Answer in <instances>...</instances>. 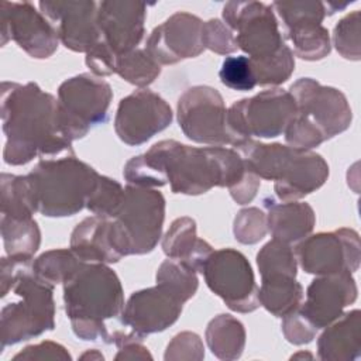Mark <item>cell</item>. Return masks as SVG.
Returning a JSON list of instances; mask_svg holds the SVG:
<instances>
[{
	"instance_id": "obj_6",
	"label": "cell",
	"mask_w": 361,
	"mask_h": 361,
	"mask_svg": "<svg viewBox=\"0 0 361 361\" xmlns=\"http://www.w3.org/2000/svg\"><path fill=\"white\" fill-rule=\"evenodd\" d=\"M28 176L38 212L47 217H66L86 207L100 173L71 154L41 159Z\"/></svg>"
},
{
	"instance_id": "obj_34",
	"label": "cell",
	"mask_w": 361,
	"mask_h": 361,
	"mask_svg": "<svg viewBox=\"0 0 361 361\" xmlns=\"http://www.w3.org/2000/svg\"><path fill=\"white\" fill-rule=\"evenodd\" d=\"M251 61V59H250ZM257 85L278 86L286 82L295 71V55L286 44L272 56L259 61H251Z\"/></svg>"
},
{
	"instance_id": "obj_20",
	"label": "cell",
	"mask_w": 361,
	"mask_h": 361,
	"mask_svg": "<svg viewBox=\"0 0 361 361\" xmlns=\"http://www.w3.org/2000/svg\"><path fill=\"white\" fill-rule=\"evenodd\" d=\"M357 283L353 272L343 271L314 278L306 289L299 312L319 330L337 320L343 310L355 302Z\"/></svg>"
},
{
	"instance_id": "obj_22",
	"label": "cell",
	"mask_w": 361,
	"mask_h": 361,
	"mask_svg": "<svg viewBox=\"0 0 361 361\" xmlns=\"http://www.w3.org/2000/svg\"><path fill=\"white\" fill-rule=\"evenodd\" d=\"M327 178L329 165L320 154L290 147L274 180V190L282 202H293L322 188Z\"/></svg>"
},
{
	"instance_id": "obj_17",
	"label": "cell",
	"mask_w": 361,
	"mask_h": 361,
	"mask_svg": "<svg viewBox=\"0 0 361 361\" xmlns=\"http://www.w3.org/2000/svg\"><path fill=\"white\" fill-rule=\"evenodd\" d=\"M183 300L164 283L134 292L121 312V323L140 337L159 333L180 316Z\"/></svg>"
},
{
	"instance_id": "obj_11",
	"label": "cell",
	"mask_w": 361,
	"mask_h": 361,
	"mask_svg": "<svg viewBox=\"0 0 361 361\" xmlns=\"http://www.w3.org/2000/svg\"><path fill=\"white\" fill-rule=\"evenodd\" d=\"M223 21L251 61L272 56L285 45L274 8L265 3L228 1L223 7Z\"/></svg>"
},
{
	"instance_id": "obj_35",
	"label": "cell",
	"mask_w": 361,
	"mask_h": 361,
	"mask_svg": "<svg viewBox=\"0 0 361 361\" xmlns=\"http://www.w3.org/2000/svg\"><path fill=\"white\" fill-rule=\"evenodd\" d=\"M197 272L186 267L185 264L176 259H165L155 275L158 283H164L171 288L176 295L182 298L183 302H188L197 290L199 279Z\"/></svg>"
},
{
	"instance_id": "obj_21",
	"label": "cell",
	"mask_w": 361,
	"mask_h": 361,
	"mask_svg": "<svg viewBox=\"0 0 361 361\" xmlns=\"http://www.w3.org/2000/svg\"><path fill=\"white\" fill-rule=\"evenodd\" d=\"M147 4L131 0L97 3V27L102 41L117 55L137 49L145 28Z\"/></svg>"
},
{
	"instance_id": "obj_19",
	"label": "cell",
	"mask_w": 361,
	"mask_h": 361,
	"mask_svg": "<svg viewBox=\"0 0 361 361\" xmlns=\"http://www.w3.org/2000/svg\"><path fill=\"white\" fill-rule=\"evenodd\" d=\"M39 11L55 27L59 41L73 52L87 54L102 37L97 27V3L93 0L39 1Z\"/></svg>"
},
{
	"instance_id": "obj_42",
	"label": "cell",
	"mask_w": 361,
	"mask_h": 361,
	"mask_svg": "<svg viewBox=\"0 0 361 361\" xmlns=\"http://www.w3.org/2000/svg\"><path fill=\"white\" fill-rule=\"evenodd\" d=\"M282 333L285 338L296 345L309 344L314 337L317 329L299 312V307L282 317Z\"/></svg>"
},
{
	"instance_id": "obj_8",
	"label": "cell",
	"mask_w": 361,
	"mask_h": 361,
	"mask_svg": "<svg viewBox=\"0 0 361 361\" xmlns=\"http://www.w3.org/2000/svg\"><path fill=\"white\" fill-rule=\"evenodd\" d=\"M111 99L110 85L93 73L63 80L58 87V116L63 134L75 141L106 123Z\"/></svg>"
},
{
	"instance_id": "obj_32",
	"label": "cell",
	"mask_w": 361,
	"mask_h": 361,
	"mask_svg": "<svg viewBox=\"0 0 361 361\" xmlns=\"http://www.w3.org/2000/svg\"><path fill=\"white\" fill-rule=\"evenodd\" d=\"M116 73L126 82L145 89L159 76L161 65H158L145 49L137 48L118 56Z\"/></svg>"
},
{
	"instance_id": "obj_12",
	"label": "cell",
	"mask_w": 361,
	"mask_h": 361,
	"mask_svg": "<svg viewBox=\"0 0 361 361\" xmlns=\"http://www.w3.org/2000/svg\"><path fill=\"white\" fill-rule=\"evenodd\" d=\"M227 109L220 92L210 86L189 87L178 100L176 116L183 134L206 145H233L226 124Z\"/></svg>"
},
{
	"instance_id": "obj_23",
	"label": "cell",
	"mask_w": 361,
	"mask_h": 361,
	"mask_svg": "<svg viewBox=\"0 0 361 361\" xmlns=\"http://www.w3.org/2000/svg\"><path fill=\"white\" fill-rule=\"evenodd\" d=\"M317 340V355L324 361H355L361 357V313L353 309L324 327Z\"/></svg>"
},
{
	"instance_id": "obj_38",
	"label": "cell",
	"mask_w": 361,
	"mask_h": 361,
	"mask_svg": "<svg viewBox=\"0 0 361 361\" xmlns=\"http://www.w3.org/2000/svg\"><path fill=\"white\" fill-rule=\"evenodd\" d=\"M220 82L233 90L247 92L257 86L251 61L245 55L226 56L219 71Z\"/></svg>"
},
{
	"instance_id": "obj_15",
	"label": "cell",
	"mask_w": 361,
	"mask_h": 361,
	"mask_svg": "<svg viewBox=\"0 0 361 361\" xmlns=\"http://www.w3.org/2000/svg\"><path fill=\"white\" fill-rule=\"evenodd\" d=\"M172 109L158 93L138 89L123 97L117 106L114 131L127 145L147 142L172 123Z\"/></svg>"
},
{
	"instance_id": "obj_31",
	"label": "cell",
	"mask_w": 361,
	"mask_h": 361,
	"mask_svg": "<svg viewBox=\"0 0 361 361\" xmlns=\"http://www.w3.org/2000/svg\"><path fill=\"white\" fill-rule=\"evenodd\" d=\"M261 279L269 276H293L298 274V261L290 244L272 238L257 254Z\"/></svg>"
},
{
	"instance_id": "obj_18",
	"label": "cell",
	"mask_w": 361,
	"mask_h": 361,
	"mask_svg": "<svg viewBox=\"0 0 361 361\" xmlns=\"http://www.w3.org/2000/svg\"><path fill=\"white\" fill-rule=\"evenodd\" d=\"M203 21L190 13L176 11L149 34L145 51L158 65H173L196 58L203 51Z\"/></svg>"
},
{
	"instance_id": "obj_30",
	"label": "cell",
	"mask_w": 361,
	"mask_h": 361,
	"mask_svg": "<svg viewBox=\"0 0 361 361\" xmlns=\"http://www.w3.org/2000/svg\"><path fill=\"white\" fill-rule=\"evenodd\" d=\"M1 216L31 219L38 212L32 182L28 175L1 173Z\"/></svg>"
},
{
	"instance_id": "obj_44",
	"label": "cell",
	"mask_w": 361,
	"mask_h": 361,
	"mask_svg": "<svg viewBox=\"0 0 361 361\" xmlns=\"http://www.w3.org/2000/svg\"><path fill=\"white\" fill-rule=\"evenodd\" d=\"M14 361L24 360V361H45V360H59V361H71L72 357L68 350L55 341H41L38 344H32L21 350L13 357Z\"/></svg>"
},
{
	"instance_id": "obj_45",
	"label": "cell",
	"mask_w": 361,
	"mask_h": 361,
	"mask_svg": "<svg viewBox=\"0 0 361 361\" xmlns=\"http://www.w3.org/2000/svg\"><path fill=\"white\" fill-rule=\"evenodd\" d=\"M117 59L118 56L102 39L85 56V62L87 68L97 78L110 76L116 73Z\"/></svg>"
},
{
	"instance_id": "obj_9",
	"label": "cell",
	"mask_w": 361,
	"mask_h": 361,
	"mask_svg": "<svg viewBox=\"0 0 361 361\" xmlns=\"http://www.w3.org/2000/svg\"><path fill=\"white\" fill-rule=\"evenodd\" d=\"M295 113L296 104L289 90L274 87L234 102L227 110L226 124L235 145L251 137L275 138L283 134Z\"/></svg>"
},
{
	"instance_id": "obj_43",
	"label": "cell",
	"mask_w": 361,
	"mask_h": 361,
	"mask_svg": "<svg viewBox=\"0 0 361 361\" xmlns=\"http://www.w3.org/2000/svg\"><path fill=\"white\" fill-rule=\"evenodd\" d=\"M142 337L133 331L124 333L116 330L111 334V341L117 347V354L114 360H152V355L142 344Z\"/></svg>"
},
{
	"instance_id": "obj_10",
	"label": "cell",
	"mask_w": 361,
	"mask_h": 361,
	"mask_svg": "<svg viewBox=\"0 0 361 361\" xmlns=\"http://www.w3.org/2000/svg\"><path fill=\"white\" fill-rule=\"evenodd\" d=\"M202 274L209 289L221 298L230 310L250 313L259 307L254 272L243 252L234 248L213 251Z\"/></svg>"
},
{
	"instance_id": "obj_47",
	"label": "cell",
	"mask_w": 361,
	"mask_h": 361,
	"mask_svg": "<svg viewBox=\"0 0 361 361\" xmlns=\"http://www.w3.org/2000/svg\"><path fill=\"white\" fill-rule=\"evenodd\" d=\"M80 360H93V361H103L104 360V355L96 350V348H92V350H87L86 353H83L80 357Z\"/></svg>"
},
{
	"instance_id": "obj_27",
	"label": "cell",
	"mask_w": 361,
	"mask_h": 361,
	"mask_svg": "<svg viewBox=\"0 0 361 361\" xmlns=\"http://www.w3.org/2000/svg\"><path fill=\"white\" fill-rule=\"evenodd\" d=\"M204 337L212 354L224 361L240 358L245 347L244 324L227 313H221L209 322Z\"/></svg>"
},
{
	"instance_id": "obj_33",
	"label": "cell",
	"mask_w": 361,
	"mask_h": 361,
	"mask_svg": "<svg viewBox=\"0 0 361 361\" xmlns=\"http://www.w3.org/2000/svg\"><path fill=\"white\" fill-rule=\"evenodd\" d=\"M69 248L49 250L35 258L31 264L32 271L44 281L52 283H63L82 264Z\"/></svg>"
},
{
	"instance_id": "obj_4",
	"label": "cell",
	"mask_w": 361,
	"mask_h": 361,
	"mask_svg": "<svg viewBox=\"0 0 361 361\" xmlns=\"http://www.w3.org/2000/svg\"><path fill=\"white\" fill-rule=\"evenodd\" d=\"M66 316L76 337L111 344L106 320L121 316L124 293L117 274L100 262H82L62 283Z\"/></svg>"
},
{
	"instance_id": "obj_13",
	"label": "cell",
	"mask_w": 361,
	"mask_h": 361,
	"mask_svg": "<svg viewBox=\"0 0 361 361\" xmlns=\"http://www.w3.org/2000/svg\"><path fill=\"white\" fill-rule=\"evenodd\" d=\"M293 250L299 267L317 276L343 271L354 274L360 267V235L353 228L341 227L336 231L307 235Z\"/></svg>"
},
{
	"instance_id": "obj_25",
	"label": "cell",
	"mask_w": 361,
	"mask_h": 361,
	"mask_svg": "<svg viewBox=\"0 0 361 361\" xmlns=\"http://www.w3.org/2000/svg\"><path fill=\"white\" fill-rule=\"evenodd\" d=\"M71 250L83 262L114 264L121 259L110 238V219L94 214L73 228Z\"/></svg>"
},
{
	"instance_id": "obj_14",
	"label": "cell",
	"mask_w": 361,
	"mask_h": 361,
	"mask_svg": "<svg viewBox=\"0 0 361 361\" xmlns=\"http://www.w3.org/2000/svg\"><path fill=\"white\" fill-rule=\"evenodd\" d=\"M1 47L14 41L31 58H49L59 44L52 23L30 1H1Z\"/></svg>"
},
{
	"instance_id": "obj_40",
	"label": "cell",
	"mask_w": 361,
	"mask_h": 361,
	"mask_svg": "<svg viewBox=\"0 0 361 361\" xmlns=\"http://www.w3.org/2000/svg\"><path fill=\"white\" fill-rule=\"evenodd\" d=\"M202 41L204 48L219 55H228L238 49L235 34L219 18H210L203 23Z\"/></svg>"
},
{
	"instance_id": "obj_1",
	"label": "cell",
	"mask_w": 361,
	"mask_h": 361,
	"mask_svg": "<svg viewBox=\"0 0 361 361\" xmlns=\"http://www.w3.org/2000/svg\"><path fill=\"white\" fill-rule=\"evenodd\" d=\"M1 121L6 134L3 158L8 165L75 154L59 124L58 99L34 82L1 83Z\"/></svg>"
},
{
	"instance_id": "obj_29",
	"label": "cell",
	"mask_w": 361,
	"mask_h": 361,
	"mask_svg": "<svg viewBox=\"0 0 361 361\" xmlns=\"http://www.w3.org/2000/svg\"><path fill=\"white\" fill-rule=\"evenodd\" d=\"M1 237L7 257L21 261H31L41 244L38 223L31 219H13L1 216Z\"/></svg>"
},
{
	"instance_id": "obj_5",
	"label": "cell",
	"mask_w": 361,
	"mask_h": 361,
	"mask_svg": "<svg viewBox=\"0 0 361 361\" xmlns=\"http://www.w3.org/2000/svg\"><path fill=\"white\" fill-rule=\"evenodd\" d=\"M289 93L296 104V113L283 133L289 147L312 149L351 126L353 111L341 90L300 78Z\"/></svg>"
},
{
	"instance_id": "obj_36",
	"label": "cell",
	"mask_w": 361,
	"mask_h": 361,
	"mask_svg": "<svg viewBox=\"0 0 361 361\" xmlns=\"http://www.w3.org/2000/svg\"><path fill=\"white\" fill-rule=\"evenodd\" d=\"M123 195L124 188L116 179L100 175L99 182L86 203V209L94 216L113 219L121 204Z\"/></svg>"
},
{
	"instance_id": "obj_2",
	"label": "cell",
	"mask_w": 361,
	"mask_h": 361,
	"mask_svg": "<svg viewBox=\"0 0 361 361\" xmlns=\"http://www.w3.org/2000/svg\"><path fill=\"white\" fill-rule=\"evenodd\" d=\"M142 157L162 186L169 183L173 193L190 196L206 193L214 186L230 190L248 172L237 149L220 145L190 147L175 140H162Z\"/></svg>"
},
{
	"instance_id": "obj_24",
	"label": "cell",
	"mask_w": 361,
	"mask_h": 361,
	"mask_svg": "<svg viewBox=\"0 0 361 361\" xmlns=\"http://www.w3.org/2000/svg\"><path fill=\"white\" fill-rule=\"evenodd\" d=\"M162 250L171 259H176L195 272H203L213 247L196 234V221L192 217H178L162 237Z\"/></svg>"
},
{
	"instance_id": "obj_48",
	"label": "cell",
	"mask_w": 361,
	"mask_h": 361,
	"mask_svg": "<svg viewBox=\"0 0 361 361\" xmlns=\"http://www.w3.org/2000/svg\"><path fill=\"white\" fill-rule=\"evenodd\" d=\"M302 358H307V360H313V354L307 353V351H299L296 354H293L290 357V360H302Z\"/></svg>"
},
{
	"instance_id": "obj_39",
	"label": "cell",
	"mask_w": 361,
	"mask_h": 361,
	"mask_svg": "<svg viewBox=\"0 0 361 361\" xmlns=\"http://www.w3.org/2000/svg\"><path fill=\"white\" fill-rule=\"evenodd\" d=\"M234 237L241 244H255L268 233L267 214L258 207H247L234 219Z\"/></svg>"
},
{
	"instance_id": "obj_41",
	"label": "cell",
	"mask_w": 361,
	"mask_h": 361,
	"mask_svg": "<svg viewBox=\"0 0 361 361\" xmlns=\"http://www.w3.org/2000/svg\"><path fill=\"white\" fill-rule=\"evenodd\" d=\"M204 358V347L202 338L192 331H182L176 334L166 345L164 360H196Z\"/></svg>"
},
{
	"instance_id": "obj_7",
	"label": "cell",
	"mask_w": 361,
	"mask_h": 361,
	"mask_svg": "<svg viewBox=\"0 0 361 361\" xmlns=\"http://www.w3.org/2000/svg\"><path fill=\"white\" fill-rule=\"evenodd\" d=\"M165 197L152 188L127 185L121 204L110 219V238L118 255L151 252L161 240Z\"/></svg>"
},
{
	"instance_id": "obj_46",
	"label": "cell",
	"mask_w": 361,
	"mask_h": 361,
	"mask_svg": "<svg viewBox=\"0 0 361 361\" xmlns=\"http://www.w3.org/2000/svg\"><path fill=\"white\" fill-rule=\"evenodd\" d=\"M259 185H261V179L248 171L245 178L237 186L230 189V195L238 204H247L255 197L259 189Z\"/></svg>"
},
{
	"instance_id": "obj_28",
	"label": "cell",
	"mask_w": 361,
	"mask_h": 361,
	"mask_svg": "<svg viewBox=\"0 0 361 361\" xmlns=\"http://www.w3.org/2000/svg\"><path fill=\"white\" fill-rule=\"evenodd\" d=\"M259 306L276 317L295 312L303 302V286L293 276H269L258 288Z\"/></svg>"
},
{
	"instance_id": "obj_26",
	"label": "cell",
	"mask_w": 361,
	"mask_h": 361,
	"mask_svg": "<svg viewBox=\"0 0 361 361\" xmlns=\"http://www.w3.org/2000/svg\"><path fill=\"white\" fill-rule=\"evenodd\" d=\"M268 209L267 226L272 238L292 244L307 237L314 224L316 216L312 206L306 202L275 203L265 200Z\"/></svg>"
},
{
	"instance_id": "obj_37",
	"label": "cell",
	"mask_w": 361,
	"mask_h": 361,
	"mask_svg": "<svg viewBox=\"0 0 361 361\" xmlns=\"http://www.w3.org/2000/svg\"><path fill=\"white\" fill-rule=\"evenodd\" d=\"M333 45L343 58L350 61L361 59L358 10L347 14L336 24L333 31Z\"/></svg>"
},
{
	"instance_id": "obj_16",
	"label": "cell",
	"mask_w": 361,
	"mask_h": 361,
	"mask_svg": "<svg viewBox=\"0 0 361 361\" xmlns=\"http://www.w3.org/2000/svg\"><path fill=\"white\" fill-rule=\"evenodd\" d=\"M271 6L286 27L293 55L305 61H320L330 54V35L322 25L326 17L324 1H274Z\"/></svg>"
},
{
	"instance_id": "obj_3",
	"label": "cell",
	"mask_w": 361,
	"mask_h": 361,
	"mask_svg": "<svg viewBox=\"0 0 361 361\" xmlns=\"http://www.w3.org/2000/svg\"><path fill=\"white\" fill-rule=\"evenodd\" d=\"M31 261L1 258V299L13 292L18 302L7 303L0 312L1 350L7 345L41 336L55 327L54 285L41 279Z\"/></svg>"
}]
</instances>
